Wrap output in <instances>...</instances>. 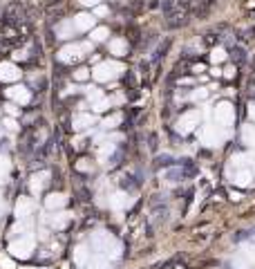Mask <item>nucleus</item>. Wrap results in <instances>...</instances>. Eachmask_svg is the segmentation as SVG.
Here are the masks:
<instances>
[{"label":"nucleus","instance_id":"2","mask_svg":"<svg viewBox=\"0 0 255 269\" xmlns=\"http://www.w3.org/2000/svg\"><path fill=\"white\" fill-rule=\"evenodd\" d=\"M231 56H233V61H237V63H242V61L246 59V54H244V49H242V47H233Z\"/></svg>","mask_w":255,"mask_h":269},{"label":"nucleus","instance_id":"3","mask_svg":"<svg viewBox=\"0 0 255 269\" xmlns=\"http://www.w3.org/2000/svg\"><path fill=\"white\" fill-rule=\"evenodd\" d=\"M222 41V36H219V34H206V36H204V43L206 45H215V43H219Z\"/></svg>","mask_w":255,"mask_h":269},{"label":"nucleus","instance_id":"1","mask_svg":"<svg viewBox=\"0 0 255 269\" xmlns=\"http://www.w3.org/2000/svg\"><path fill=\"white\" fill-rule=\"evenodd\" d=\"M166 25L170 27V30H177V27H184L186 25V20H188V11H184V9H177V11H173L170 16H166Z\"/></svg>","mask_w":255,"mask_h":269},{"label":"nucleus","instance_id":"4","mask_svg":"<svg viewBox=\"0 0 255 269\" xmlns=\"http://www.w3.org/2000/svg\"><path fill=\"white\" fill-rule=\"evenodd\" d=\"M150 148H152V150L157 148V137H155V134H150Z\"/></svg>","mask_w":255,"mask_h":269}]
</instances>
